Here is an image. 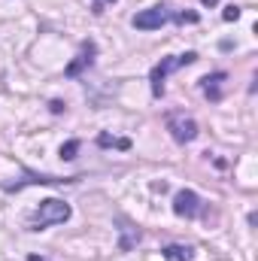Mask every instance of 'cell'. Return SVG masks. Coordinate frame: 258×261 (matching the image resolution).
Returning a JSON list of instances; mask_svg holds the SVG:
<instances>
[{
  "instance_id": "cell-6",
  "label": "cell",
  "mask_w": 258,
  "mask_h": 261,
  "mask_svg": "<svg viewBox=\"0 0 258 261\" xmlns=\"http://www.w3.org/2000/svg\"><path fill=\"white\" fill-rule=\"evenodd\" d=\"M94 52H97V49H94V43H82V52L76 55V61H70V64H67L64 76L73 79V76H79L85 67H91V64H94Z\"/></svg>"
},
{
  "instance_id": "cell-16",
  "label": "cell",
  "mask_w": 258,
  "mask_h": 261,
  "mask_svg": "<svg viewBox=\"0 0 258 261\" xmlns=\"http://www.w3.org/2000/svg\"><path fill=\"white\" fill-rule=\"evenodd\" d=\"M200 3H203V6H216L219 0H200Z\"/></svg>"
},
{
  "instance_id": "cell-4",
  "label": "cell",
  "mask_w": 258,
  "mask_h": 261,
  "mask_svg": "<svg viewBox=\"0 0 258 261\" xmlns=\"http://www.w3.org/2000/svg\"><path fill=\"white\" fill-rule=\"evenodd\" d=\"M170 21V12H167V6H149V9H143V12H137L134 18H131V24L137 28V31H158V28H164Z\"/></svg>"
},
{
  "instance_id": "cell-8",
  "label": "cell",
  "mask_w": 258,
  "mask_h": 261,
  "mask_svg": "<svg viewBox=\"0 0 258 261\" xmlns=\"http://www.w3.org/2000/svg\"><path fill=\"white\" fill-rule=\"evenodd\" d=\"M161 255H164L167 261H194L192 249H189V246H176V243H173V246H164Z\"/></svg>"
},
{
  "instance_id": "cell-13",
  "label": "cell",
  "mask_w": 258,
  "mask_h": 261,
  "mask_svg": "<svg viewBox=\"0 0 258 261\" xmlns=\"http://www.w3.org/2000/svg\"><path fill=\"white\" fill-rule=\"evenodd\" d=\"M176 21H179V24H194V21H197V12H179Z\"/></svg>"
},
{
  "instance_id": "cell-5",
  "label": "cell",
  "mask_w": 258,
  "mask_h": 261,
  "mask_svg": "<svg viewBox=\"0 0 258 261\" xmlns=\"http://www.w3.org/2000/svg\"><path fill=\"white\" fill-rule=\"evenodd\" d=\"M173 213H176L179 219H194V216L200 213V197L194 195L192 189L176 192V195H173Z\"/></svg>"
},
{
  "instance_id": "cell-7",
  "label": "cell",
  "mask_w": 258,
  "mask_h": 261,
  "mask_svg": "<svg viewBox=\"0 0 258 261\" xmlns=\"http://www.w3.org/2000/svg\"><path fill=\"white\" fill-rule=\"evenodd\" d=\"M225 73H210V76H203L200 79V88H203V94L210 97V100H222V85H225Z\"/></svg>"
},
{
  "instance_id": "cell-9",
  "label": "cell",
  "mask_w": 258,
  "mask_h": 261,
  "mask_svg": "<svg viewBox=\"0 0 258 261\" xmlns=\"http://www.w3.org/2000/svg\"><path fill=\"white\" fill-rule=\"evenodd\" d=\"M137 240H140V231H137V228H131V225H125V228H122V243H119V249H122V252H128Z\"/></svg>"
},
{
  "instance_id": "cell-10",
  "label": "cell",
  "mask_w": 258,
  "mask_h": 261,
  "mask_svg": "<svg viewBox=\"0 0 258 261\" xmlns=\"http://www.w3.org/2000/svg\"><path fill=\"white\" fill-rule=\"evenodd\" d=\"M97 143H100V146H116V149H131V140H116V137H110V134H100Z\"/></svg>"
},
{
  "instance_id": "cell-17",
  "label": "cell",
  "mask_w": 258,
  "mask_h": 261,
  "mask_svg": "<svg viewBox=\"0 0 258 261\" xmlns=\"http://www.w3.org/2000/svg\"><path fill=\"white\" fill-rule=\"evenodd\" d=\"M28 261H46V258H40V255H31V258H28Z\"/></svg>"
},
{
  "instance_id": "cell-11",
  "label": "cell",
  "mask_w": 258,
  "mask_h": 261,
  "mask_svg": "<svg viewBox=\"0 0 258 261\" xmlns=\"http://www.w3.org/2000/svg\"><path fill=\"white\" fill-rule=\"evenodd\" d=\"M76 152H79V140H67L64 146H61V158H76Z\"/></svg>"
},
{
  "instance_id": "cell-1",
  "label": "cell",
  "mask_w": 258,
  "mask_h": 261,
  "mask_svg": "<svg viewBox=\"0 0 258 261\" xmlns=\"http://www.w3.org/2000/svg\"><path fill=\"white\" fill-rule=\"evenodd\" d=\"M70 216H73L70 203L58 200V197H46V200H40V206L31 216V231H43L49 225H64Z\"/></svg>"
},
{
  "instance_id": "cell-3",
  "label": "cell",
  "mask_w": 258,
  "mask_h": 261,
  "mask_svg": "<svg viewBox=\"0 0 258 261\" xmlns=\"http://www.w3.org/2000/svg\"><path fill=\"white\" fill-rule=\"evenodd\" d=\"M164 125H167L170 137H173V140H176L179 146L192 143L194 137H197V122H194L192 116H186V113H167Z\"/></svg>"
},
{
  "instance_id": "cell-2",
  "label": "cell",
  "mask_w": 258,
  "mask_h": 261,
  "mask_svg": "<svg viewBox=\"0 0 258 261\" xmlns=\"http://www.w3.org/2000/svg\"><path fill=\"white\" fill-rule=\"evenodd\" d=\"M194 61H197V55H194V52L161 58V64H155V67H152V73H149L152 94H155V97H161V94H164V79H167V73H173V70H179V67H189V64H194Z\"/></svg>"
},
{
  "instance_id": "cell-15",
  "label": "cell",
  "mask_w": 258,
  "mask_h": 261,
  "mask_svg": "<svg viewBox=\"0 0 258 261\" xmlns=\"http://www.w3.org/2000/svg\"><path fill=\"white\" fill-rule=\"evenodd\" d=\"M49 110H52L55 116H61V113L67 110V103H61V100H52V103H49Z\"/></svg>"
},
{
  "instance_id": "cell-12",
  "label": "cell",
  "mask_w": 258,
  "mask_h": 261,
  "mask_svg": "<svg viewBox=\"0 0 258 261\" xmlns=\"http://www.w3.org/2000/svg\"><path fill=\"white\" fill-rule=\"evenodd\" d=\"M222 18H225V21H237V18H240V6H228V9L222 12Z\"/></svg>"
},
{
  "instance_id": "cell-14",
  "label": "cell",
  "mask_w": 258,
  "mask_h": 261,
  "mask_svg": "<svg viewBox=\"0 0 258 261\" xmlns=\"http://www.w3.org/2000/svg\"><path fill=\"white\" fill-rule=\"evenodd\" d=\"M107 3H116V0H94V3H91V12H94V15H100Z\"/></svg>"
}]
</instances>
